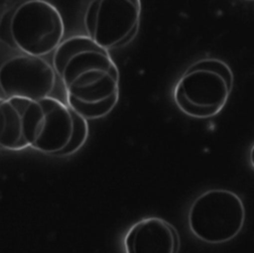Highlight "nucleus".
<instances>
[{
  "mask_svg": "<svg viewBox=\"0 0 254 253\" xmlns=\"http://www.w3.org/2000/svg\"><path fill=\"white\" fill-rule=\"evenodd\" d=\"M57 75L67 105L87 120L105 117L118 102V67L107 50L96 43L70 57Z\"/></svg>",
  "mask_w": 254,
  "mask_h": 253,
  "instance_id": "nucleus-1",
  "label": "nucleus"
},
{
  "mask_svg": "<svg viewBox=\"0 0 254 253\" xmlns=\"http://www.w3.org/2000/svg\"><path fill=\"white\" fill-rule=\"evenodd\" d=\"M233 85V73L218 59H203L192 63L178 81L174 99L190 117L210 118L226 104Z\"/></svg>",
  "mask_w": 254,
  "mask_h": 253,
  "instance_id": "nucleus-2",
  "label": "nucleus"
},
{
  "mask_svg": "<svg viewBox=\"0 0 254 253\" xmlns=\"http://www.w3.org/2000/svg\"><path fill=\"white\" fill-rule=\"evenodd\" d=\"M245 217V206L237 193L226 189H211L191 202L188 211V225L198 240L222 244L241 232Z\"/></svg>",
  "mask_w": 254,
  "mask_h": 253,
  "instance_id": "nucleus-3",
  "label": "nucleus"
},
{
  "mask_svg": "<svg viewBox=\"0 0 254 253\" xmlns=\"http://www.w3.org/2000/svg\"><path fill=\"white\" fill-rule=\"evenodd\" d=\"M10 33L14 48L42 57L61 45L64 25L56 6L46 0H27L11 15Z\"/></svg>",
  "mask_w": 254,
  "mask_h": 253,
  "instance_id": "nucleus-4",
  "label": "nucleus"
},
{
  "mask_svg": "<svg viewBox=\"0 0 254 253\" xmlns=\"http://www.w3.org/2000/svg\"><path fill=\"white\" fill-rule=\"evenodd\" d=\"M141 0H92L84 17L87 36L105 50L130 42L139 28Z\"/></svg>",
  "mask_w": 254,
  "mask_h": 253,
  "instance_id": "nucleus-5",
  "label": "nucleus"
},
{
  "mask_svg": "<svg viewBox=\"0 0 254 253\" xmlns=\"http://www.w3.org/2000/svg\"><path fill=\"white\" fill-rule=\"evenodd\" d=\"M56 70L41 57L19 55L6 61L0 69L2 98L21 97L41 100L51 96Z\"/></svg>",
  "mask_w": 254,
  "mask_h": 253,
  "instance_id": "nucleus-6",
  "label": "nucleus"
},
{
  "mask_svg": "<svg viewBox=\"0 0 254 253\" xmlns=\"http://www.w3.org/2000/svg\"><path fill=\"white\" fill-rule=\"evenodd\" d=\"M0 145L10 151L32 147L41 129L44 111L40 100L21 97L1 99Z\"/></svg>",
  "mask_w": 254,
  "mask_h": 253,
  "instance_id": "nucleus-7",
  "label": "nucleus"
},
{
  "mask_svg": "<svg viewBox=\"0 0 254 253\" xmlns=\"http://www.w3.org/2000/svg\"><path fill=\"white\" fill-rule=\"evenodd\" d=\"M44 116L38 137L31 148L52 155H60L69 144L73 133V117L68 105L48 96L40 100Z\"/></svg>",
  "mask_w": 254,
  "mask_h": 253,
  "instance_id": "nucleus-8",
  "label": "nucleus"
},
{
  "mask_svg": "<svg viewBox=\"0 0 254 253\" xmlns=\"http://www.w3.org/2000/svg\"><path fill=\"white\" fill-rule=\"evenodd\" d=\"M179 246L176 228L158 216L137 221L124 237L125 253H178Z\"/></svg>",
  "mask_w": 254,
  "mask_h": 253,
  "instance_id": "nucleus-9",
  "label": "nucleus"
},
{
  "mask_svg": "<svg viewBox=\"0 0 254 253\" xmlns=\"http://www.w3.org/2000/svg\"><path fill=\"white\" fill-rule=\"evenodd\" d=\"M71 109V108H70ZM72 117H73V133L71 140L67 147L60 154V155H71L78 151L85 143L87 137H88V124L87 119H85L83 116L79 115L77 112L71 109Z\"/></svg>",
  "mask_w": 254,
  "mask_h": 253,
  "instance_id": "nucleus-10",
  "label": "nucleus"
},
{
  "mask_svg": "<svg viewBox=\"0 0 254 253\" xmlns=\"http://www.w3.org/2000/svg\"><path fill=\"white\" fill-rule=\"evenodd\" d=\"M249 160H250V164L252 165V167L254 168V145L252 146V148L250 149V153H249Z\"/></svg>",
  "mask_w": 254,
  "mask_h": 253,
  "instance_id": "nucleus-11",
  "label": "nucleus"
},
{
  "mask_svg": "<svg viewBox=\"0 0 254 253\" xmlns=\"http://www.w3.org/2000/svg\"><path fill=\"white\" fill-rule=\"evenodd\" d=\"M247 1H254V0H247Z\"/></svg>",
  "mask_w": 254,
  "mask_h": 253,
  "instance_id": "nucleus-12",
  "label": "nucleus"
}]
</instances>
